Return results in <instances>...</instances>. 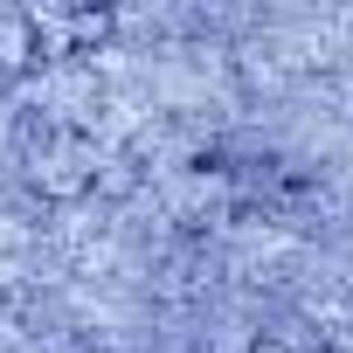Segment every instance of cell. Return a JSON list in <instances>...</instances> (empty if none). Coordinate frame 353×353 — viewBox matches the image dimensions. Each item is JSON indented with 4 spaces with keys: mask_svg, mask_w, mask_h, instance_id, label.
Here are the masks:
<instances>
[{
    "mask_svg": "<svg viewBox=\"0 0 353 353\" xmlns=\"http://www.w3.org/2000/svg\"><path fill=\"white\" fill-rule=\"evenodd\" d=\"M250 353H325V339H319L305 319H270V325H256Z\"/></svg>",
    "mask_w": 353,
    "mask_h": 353,
    "instance_id": "6da1fadb",
    "label": "cell"
},
{
    "mask_svg": "<svg viewBox=\"0 0 353 353\" xmlns=\"http://www.w3.org/2000/svg\"><path fill=\"white\" fill-rule=\"evenodd\" d=\"M325 353H332V346H325Z\"/></svg>",
    "mask_w": 353,
    "mask_h": 353,
    "instance_id": "7a4b0ae2",
    "label": "cell"
}]
</instances>
